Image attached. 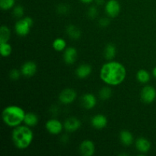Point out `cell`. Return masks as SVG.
<instances>
[{
    "instance_id": "6da1fadb",
    "label": "cell",
    "mask_w": 156,
    "mask_h": 156,
    "mask_svg": "<svg viewBox=\"0 0 156 156\" xmlns=\"http://www.w3.org/2000/svg\"><path fill=\"white\" fill-rule=\"evenodd\" d=\"M126 76V68L117 61H108L102 66L100 70L101 79L111 86H117L123 83Z\"/></svg>"
},
{
    "instance_id": "7a4b0ae2",
    "label": "cell",
    "mask_w": 156,
    "mask_h": 156,
    "mask_svg": "<svg viewBox=\"0 0 156 156\" xmlns=\"http://www.w3.org/2000/svg\"><path fill=\"white\" fill-rule=\"evenodd\" d=\"M13 144L18 149H26L30 146L34 140V133L28 126H19L14 128L12 133Z\"/></svg>"
},
{
    "instance_id": "3957f363",
    "label": "cell",
    "mask_w": 156,
    "mask_h": 156,
    "mask_svg": "<svg viewBox=\"0 0 156 156\" xmlns=\"http://www.w3.org/2000/svg\"><path fill=\"white\" fill-rule=\"evenodd\" d=\"M25 111L18 105H9L5 107L2 113V120L7 126L10 127H16L24 123Z\"/></svg>"
},
{
    "instance_id": "277c9868",
    "label": "cell",
    "mask_w": 156,
    "mask_h": 156,
    "mask_svg": "<svg viewBox=\"0 0 156 156\" xmlns=\"http://www.w3.org/2000/svg\"><path fill=\"white\" fill-rule=\"evenodd\" d=\"M34 24L33 19L30 17L20 18L15 24V33L20 37H25L30 33V27Z\"/></svg>"
},
{
    "instance_id": "5b68a950",
    "label": "cell",
    "mask_w": 156,
    "mask_h": 156,
    "mask_svg": "<svg viewBox=\"0 0 156 156\" xmlns=\"http://www.w3.org/2000/svg\"><path fill=\"white\" fill-rule=\"evenodd\" d=\"M141 100L145 104H151L156 99V89L152 85H146L143 87L140 93Z\"/></svg>"
},
{
    "instance_id": "8992f818",
    "label": "cell",
    "mask_w": 156,
    "mask_h": 156,
    "mask_svg": "<svg viewBox=\"0 0 156 156\" xmlns=\"http://www.w3.org/2000/svg\"><path fill=\"white\" fill-rule=\"evenodd\" d=\"M77 98V93L73 88H65L62 90L59 95V100L63 105H70Z\"/></svg>"
},
{
    "instance_id": "52a82bcc",
    "label": "cell",
    "mask_w": 156,
    "mask_h": 156,
    "mask_svg": "<svg viewBox=\"0 0 156 156\" xmlns=\"http://www.w3.org/2000/svg\"><path fill=\"white\" fill-rule=\"evenodd\" d=\"M105 12L109 18L118 16L120 12V4L117 0H109L105 4Z\"/></svg>"
},
{
    "instance_id": "ba28073f",
    "label": "cell",
    "mask_w": 156,
    "mask_h": 156,
    "mask_svg": "<svg viewBox=\"0 0 156 156\" xmlns=\"http://www.w3.org/2000/svg\"><path fill=\"white\" fill-rule=\"evenodd\" d=\"M45 128L49 133L52 135H58L61 133L64 128L63 124L56 119H50L47 120L45 124Z\"/></svg>"
},
{
    "instance_id": "9c48e42d",
    "label": "cell",
    "mask_w": 156,
    "mask_h": 156,
    "mask_svg": "<svg viewBox=\"0 0 156 156\" xmlns=\"http://www.w3.org/2000/svg\"><path fill=\"white\" fill-rule=\"evenodd\" d=\"M37 70V66L34 61H27L24 62L21 68V73L23 76L30 78L34 76Z\"/></svg>"
},
{
    "instance_id": "30bf717a",
    "label": "cell",
    "mask_w": 156,
    "mask_h": 156,
    "mask_svg": "<svg viewBox=\"0 0 156 156\" xmlns=\"http://www.w3.org/2000/svg\"><path fill=\"white\" fill-rule=\"evenodd\" d=\"M79 152L83 156H92L95 152L94 143L90 140H85L79 146Z\"/></svg>"
},
{
    "instance_id": "8fae6325",
    "label": "cell",
    "mask_w": 156,
    "mask_h": 156,
    "mask_svg": "<svg viewBox=\"0 0 156 156\" xmlns=\"http://www.w3.org/2000/svg\"><path fill=\"white\" fill-rule=\"evenodd\" d=\"M64 129L69 133H74L81 127V121L76 117H70L63 123Z\"/></svg>"
},
{
    "instance_id": "7c38bea8",
    "label": "cell",
    "mask_w": 156,
    "mask_h": 156,
    "mask_svg": "<svg viewBox=\"0 0 156 156\" xmlns=\"http://www.w3.org/2000/svg\"><path fill=\"white\" fill-rule=\"evenodd\" d=\"M81 104L82 107L87 110L93 109L97 105V98L95 95L91 93H86L82 96Z\"/></svg>"
},
{
    "instance_id": "4fadbf2b",
    "label": "cell",
    "mask_w": 156,
    "mask_h": 156,
    "mask_svg": "<svg viewBox=\"0 0 156 156\" xmlns=\"http://www.w3.org/2000/svg\"><path fill=\"white\" fill-rule=\"evenodd\" d=\"M78 57V52L73 47H69L66 48L63 53L64 62L67 65H73L75 63Z\"/></svg>"
},
{
    "instance_id": "5bb4252c",
    "label": "cell",
    "mask_w": 156,
    "mask_h": 156,
    "mask_svg": "<svg viewBox=\"0 0 156 156\" xmlns=\"http://www.w3.org/2000/svg\"><path fill=\"white\" fill-rule=\"evenodd\" d=\"M108 118L103 114H96L91 120V126L97 129H102L108 125Z\"/></svg>"
},
{
    "instance_id": "9a60e30c",
    "label": "cell",
    "mask_w": 156,
    "mask_h": 156,
    "mask_svg": "<svg viewBox=\"0 0 156 156\" xmlns=\"http://www.w3.org/2000/svg\"><path fill=\"white\" fill-rule=\"evenodd\" d=\"M92 73V67L87 63H82L76 69V75L79 79H85Z\"/></svg>"
},
{
    "instance_id": "2e32d148",
    "label": "cell",
    "mask_w": 156,
    "mask_h": 156,
    "mask_svg": "<svg viewBox=\"0 0 156 156\" xmlns=\"http://www.w3.org/2000/svg\"><path fill=\"white\" fill-rule=\"evenodd\" d=\"M135 146L141 153H147L151 149V143L145 137H139L135 142Z\"/></svg>"
},
{
    "instance_id": "e0dca14e",
    "label": "cell",
    "mask_w": 156,
    "mask_h": 156,
    "mask_svg": "<svg viewBox=\"0 0 156 156\" xmlns=\"http://www.w3.org/2000/svg\"><path fill=\"white\" fill-rule=\"evenodd\" d=\"M119 139L120 143L125 146H130L134 142L133 135L127 129H123L120 131L119 134Z\"/></svg>"
},
{
    "instance_id": "ac0fdd59",
    "label": "cell",
    "mask_w": 156,
    "mask_h": 156,
    "mask_svg": "<svg viewBox=\"0 0 156 156\" xmlns=\"http://www.w3.org/2000/svg\"><path fill=\"white\" fill-rule=\"evenodd\" d=\"M117 55V47L114 44H108L104 50V56L108 61L113 60Z\"/></svg>"
},
{
    "instance_id": "d6986e66",
    "label": "cell",
    "mask_w": 156,
    "mask_h": 156,
    "mask_svg": "<svg viewBox=\"0 0 156 156\" xmlns=\"http://www.w3.org/2000/svg\"><path fill=\"white\" fill-rule=\"evenodd\" d=\"M66 33L71 39L75 40V41L79 40L81 37V35H82V32H81L80 29L77 26L74 25V24H69V25L67 26Z\"/></svg>"
},
{
    "instance_id": "ffe728a7",
    "label": "cell",
    "mask_w": 156,
    "mask_h": 156,
    "mask_svg": "<svg viewBox=\"0 0 156 156\" xmlns=\"http://www.w3.org/2000/svg\"><path fill=\"white\" fill-rule=\"evenodd\" d=\"M24 123L26 126L34 127L38 123V117L36 114L33 112H28L25 114L24 119Z\"/></svg>"
},
{
    "instance_id": "44dd1931",
    "label": "cell",
    "mask_w": 156,
    "mask_h": 156,
    "mask_svg": "<svg viewBox=\"0 0 156 156\" xmlns=\"http://www.w3.org/2000/svg\"><path fill=\"white\" fill-rule=\"evenodd\" d=\"M150 74L147 70L142 69H140L136 73V79L140 83L146 84L150 80Z\"/></svg>"
},
{
    "instance_id": "7402d4cb",
    "label": "cell",
    "mask_w": 156,
    "mask_h": 156,
    "mask_svg": "<svg viewBox=\"0 0 156 156\" xmlns=\"http://www.w3.org/2000/svg\"><path fill=\"white\" fill-rule=\"evenodd\" d=\"M52 46H53V48L56 51L61 52L66 50L67 46V43L63 38L57 37L53 41Z\"/></svg>"
},
{
    "instance_id": "603a6c76",
    "label": "cell",
    "mask_w": 156,
    "mask_h": 156,
    "mask_svg": "<svg viewBox=\"0 0 156 156\" xmlns=\"http://www.w3.org/2000/svg\"><path fill=\"white\" fill-rule=\"evenodd\" d=\"M12 53V47L8 42L0 43V53L2 57H8Z\"/></svg>"
},
{
    "instance_id": "cb8c5ba5",
    "label": "cell",
    "mask_w": 156,
    "mask_h": 156,
    "mask_svg": "<svg viewBox=\"0 0 156 156\" xmlns=\"http://www.w3.org/2000/svg\"><path fill=\"white\" fill-rule=\"evenodd\" d=\"M11 30L6 25H2L0 28V43L8 42L10 39Z\"/></svg>"
},
{
    "instance_id": "d4e9b609",
    "label": "cell",
    "mask_w": 156,
    "mask_h": 156,
    "mask_svg": "<svg viewBox=\"0 0 156 156\" xmlns=\"http://www.w3.org/2000/svg\"><path fill=\"white\" fill-rule=\"evenodd\" d=\"M111 95H112V90L110 87H103L99 91V97L103 101L108 100L111 97Z\"/></svg>"
},
{
    "instance_id": "484cf974",
    "label": "cell",
    "mask_w": 156,
    "mask_h": 156,
    "mask_svg": "<svg viewBox=\"0 0 156 156\" xmlns=\"http://www.w3.org/2000/svg\"><path fill=\"white\" fill-rule=\"evenodd\" d=\"M15 0H0V8L4 11H8L15 7Z\"/></svg>"
},
{
    "instance_id": "4316f807",
    "label": "cell",
    "mask_w": 156,
    "mask_h": 156,
    "mask_svg": "<svg viewBox=\"0 0 156 156\" xmlns=\"http://www.w3.org/2000/svg\"><path fill=\"white\" fill-rule=\"evenodd\" d=\"M13 15L15 16V18H22L23 15L24 14V9L23 8V6L18 5L15 6L13 8Z\"/></svg>"
},
{
    "instance_id": "83f0119b",
    "label": "cell",
    "mask_w": 156,
    "mask_h": 156,
    "mask_svg": "<svg viewBox=\"0 0 156 156\" xmlns=\"http://www.w3.org/2000/svg\"><path fill=\"white\" fill-rule=\"evenodd\" d=\"M56 12L59 15H66L69 12V6L66 4H59L56 7Z\"/></svg>"
},
{
    "instance_id": "f1b7e54d",
    "label": "cell",
    "mask_w": 156,
    "mask_h": 156,
    "mask_svg": "<svg viewBox=\"0 0 156 156\" xmlns=\"http://www.w3.org/2000/svg\"><path fill=\"white\" fill-rule=\"evenodd\" d=\"M87 15L88 17L91 19H94V18H97L98 15V11L96 6H90L88 9V12H87Z\"/></svg>"
},
{
    "instance_id": "f546056e",
    "label": "cell",
    "mask_w": 156,
    "mask_h": 156,
    "mask_svg": "<svg viewBox=\"0 0 156 156\" xmlns=\"http://www.w3.org/2000/svg\"><path fill=\"white\" fill-rule=\"evenodd\" d=\"M21 75V70H18L17 69H12L9 72V78H10V79H12L13 81L18 80L20 79Z\"/></svg>"
},
{
    "instance_id": "4dcf8cb0",
    "label": "cell",
    "mask_w": 156,
    "mask_h": 156,
    "mask_svg": "<svg viewBox=\"0 0 156 156\" xmlns=\"http://www.w3.org/2000/svg\"><path fill=\"white\" fill-rule=\"evenodd\" d=\"M110 24H111V21H110L109 18H107V17H103V18H101L98 21L99 26L101 27H108Z\"/></svg>"
},
{
    "instance_id": "1f68e13d",
    "label": "cell",
    "mask_w": 156,
    "mask_h": 156,
    "mask_svg": "<svg viewBox=\"0 0 156 156\" xmlns=\"http://www.w3.org/2000/svg\"><path fill=\"white\" fill-rule=\"evenodd\" d=\"M68 140H69L68 136L63 135L62 137H61V142H62V143H66L67 142H68Z\"/></svg>"
},
{
    "instance_id": "d6a6232c",
    "label": "cell",
    "mask_w": 156,
    "mask_h": 156,
    "mask_svg": "<svg viewBox=\"0 0 156 156\" xmlns=\"http://www.w3.org/2000/svg\"><path fill=\"white\" fill-rule=\"evenodd\" d=\"M95 2L98 5H101L105 3V0H95Z\"/></svg>"
},
{
    "instance_id": "836d02e7",
    "label": "cell",
    "mask_w": 156,
    "mask_h": 156,
    "mask_svg": "<svg viewBox=\"0 0 156 156\" xmlns=\"http://www.w3.org/2000/svg\"><path fill=\"white\" fill-rule=\"evenodd\" d=\"M82 3H85V4H89V3L92 2L94 0H80Z\"/></svg>"
},
{
    "instance_id": "e575fe53",
    "label": "cell",
    "mask_w": 156,
    "mask_h": 156,
    "mask_svg": "<svg viewBox=\"0 0 156 156\" xmlns=\"http://www.w3.org/2000/svg\"><path fill=\"white\" fill-rule=\"evenodd\" d=\"M152 76L155 79H156V66L154 67V69H152Z\"/></svg>"
}]
</instances>
